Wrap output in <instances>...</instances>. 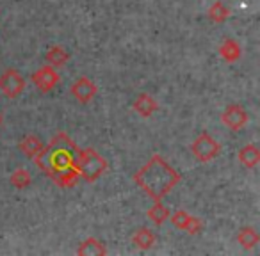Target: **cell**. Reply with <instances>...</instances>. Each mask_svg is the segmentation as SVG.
Wrapping results in <instances>:
<instances>
[{"mask_svg": "<svg viewBox=\"0 0 260 256\" xmlns=\"http://www.w3.org/2000/svg\"><path fill=\"white\" fill-rule=\"evenodd\" d=\"M136 184L155 201H160L175 185L180 181V174L159 155H153L146 166L136 173Z\"/></svg>", "mask_w": 260, "mask_h": 256, "instance_id": "obj_1", "label": "cell"}, {"mask_svg": "<svg viewBox=\"0 0 260 256\" xmlns=\"http://www.w3.org/2000/svg\"><path fill=\"white\" fill-rule=\"evenodd\" d=\"M75 169L79 171V176H84L87 181H94L107 169V162L93 150H80L75 159Z\"/></svg>", "mask_w": 260, "mask_h": 256, "instance_id": "obj_2", "label": "cell"}, {"mask_svg": "<svg viewBox=\"0 0 260 256\" xmlns=\"http://www.w3.org/2000/svg\"><path fill=\"white\" fill-rule=\"evenodd\" d=\"M40 167L50 176L55 173H64V171L75 167V157L72 155L68 148H55L47 157V164H41Z\"/></svg>", "mask_w": 260, "mask_h": 256, "instance_id": "obj_3", "label": "cell"}, {"mask_svg": "<svg viewBox=\"0 0 260 256\" xmlns=\"http://www.w3.org/2000/svg\"><path fill=\"white\" fill-rule=\"evenodd\" d=\"M219 150H221L219 144H217L207 132L200 134L198 137H196V141L192 142V153H194L196 159L202 160V162H209V160L216 159Z\"/></svg>", "mask_w": 260, "mask_h": 256, "instance_id": "obj_4", "label": "cell"}, {"mask_svg": "<svg viewBox=\"0 0 260 256\" xmlns=\"http://www.w3.org/2000/svg\"><path fill=\"white\" fill-rule=\"evenodd\" d=\"M25 89V80L22 79L18 71L15 69H6L0 75V91L9 98H16L23 93Z\"/></svg>", "mask_w": 260, "mask_h": 256, "instance_id": "obj_5", "label": "cell"}, {"mask_svg": "<svg viewBox=\"0 0 260 256\" xmlns=\"http://www.w3.org/2000/svg\"><path fill=\"white\" fill-rule=\"evenodd\" d=\"M32 82L40 87V91L47 93V91H52L55 87V84L59 82V75L52 66H43L40 68L36 73L32 75Z\"/></svg>", "mask_w": 260, "mask_h": 256, "instance_id": "obj_6", "label": "cell"}, {"mask_svg": "<svg viewBox=\"0 0 260 256\" xmlns=\"http://www.w3.org/2000/svg\"><path fill=\"white\" fill-rule=\"evenodd\" d=\"M223 123L228 128L239 132L242 126L248 123V114H246V111L241 105H230V107H226V111L223 112Z\"/></svg>", "mask_w": 260, "mask_h": 256, "instance_id": "obj_7", "label": "cell"}, {"mask_svg": "<svg viewBox=\"0 0 260 256\" xmlns=\"http://www.w3.org/2000/svg\"><path fill=\"white\" fill-rule=\"evenodd\" d=\"M72 94L80 101V103H87V101L93 100V96L96 94V86L94 82H91L89 79L82 77L72 86Z\"/></svg>", "mask_w": 260, "mask_h": 256, "instance_id": "obj_8", "label": "cell"}, {"mask_svg": "<svg viewBox=\"0 0 260 256\" xmlns=\"http://www.w3.org/2000/svg\"><path fill=\"white\" fill-rule=\"evenodd\" d=\"M171 223L177 228H180V230H184V231H189V233H192V235H196L202 230V221L196 219V217H191L189 213L182 212V210H178V212H175L173 215H171Z\"/></svg>", "mask_w": 260, "mask_h": 256, "instance_id": "obj_9", "label": "cell"}, {"mask_svg": "<svg viewBox=\"0 0 260 256\" xmlns=\"http://www.w3.org/2000/svg\"><path fill=\"white\" fill-rule=\"evenodd\" d=\"M134 108L143 116V118H148V116H152L153 112L159 108V105H157V101L153 100L152 96H148V94H141V96L134 101Z\"/></svg>", "mask_w": 260, "mask_h": 256, "instance_id": "obj_10", "label": "cell"}, {"mask_svg": "<svg viewBox=\"0 0 260 256\" xmlns=\"http://www.w3.org/2000/svg\"><path fill=\"white\" fill-rule=\"evenodd\" d=\"M239 160H241L242 166L255 167L260 162V152L253 144H248L239 152Z\"/></svg>", "mask_w": 260, "mask_h": 256, "instance_id": "obj_11", "label": "cell"}, {"mask_svg": "<svg viewBox=\"0 0 260 256\" xmlns=\"http://www.w3.org/2000/svg\"><path fill=\"white\" fill-rule=\"evenodd\" d=\"M237 238H239V244H241L242 247H246V249L255 247V245L258 244V240H260L258 233H256L253 228H242V230L239 231Z\"/></svg>", "mask_w": 260, "mask_h": 256, "instance_id": "obj_12", "label": "cell"}, {"mask_svg": "<svg viewBox=\"0 0 260 256\" xmlns=\"http://www.w3.org/2000/svg\"><path fill=\"white\" fill-rule=\"evenodd\" d=\"M219 54L224 57V61H228V62H234V61H237V59L241 57V48H239V45L235 43V41L226 40L223 45H221V48H219Z\"/></svg>", "mask_w": 260, "mask_h": 256, "instance_id": "obj_13", "label": "cell"}, {"mask_svg": "<svg viewBox=\"0 0 260 256\" xmlns=\"http://www.w3.org/2000/svg\"><path fill=\"white\" fill-rule=\"evenodd\" d=\"M134 242L138 244V247L150 249L153 244H155V235H153L152 231H148V230H145V228H141V230L136 231Z\"/></svg>", "mask_w": 260, "mask_h": 256, "instance_id": "obj_14", "label": "cell"}, {"mask_svg": "<svg viewBox=\"0 0 260 256\" xmlns=\"http://www.w3.org/2000/svg\"><path fill=\"white\" fill-rule=\"evenodd\" d=\"M228 15H230V11H228V8L223 2H214L212 8L209 9V18L214 23H223L228 18Z\"/></svg>", "mask_w": 260, "mask_h": 256, "instance_id": "obj_15", "label": "cell"}, {"mask_svg": "<svg viewBox=\"0 0 260 256\" xmlns=\"http://www.w3.org/2000/svg\"><path fill=\"white\" fill-rule=\"evenodd\" d=\"M20 148H22V152H25L29 157H36L38 153L43 150V144H41L40 139L32 137V135H29L27 139H23L22 144H20Z\"/></svg>", "mask_w": 260, "mask_h": 256, "instance_id": "obj_16", "label": "cell"}, {"mask_svg": "<svg viewBox=\"0 0 260 256\" xmlns=\"http://www.w3.org/2000/svg\"><path fill=\"white\" fill-rule=\"evenodd\" d=\"M47 59L52 66H64L68 62V54L61 47H52L47 54Z\"/></svg>", "mask_w": 260, "mask_h": 256, "instance_id": "obj_17", "label": "cell"}, {"mask_svg": "<svg viewBox=\"0 0 260 256\" xmlns=\"http://www.w3.org/2000/svg\"><path fill=\"white\" fill-rule=\"evenodd\" d=\"M79 254H105V247L94 238L86 240L79 249Z\"/></svg>", "mask_w": 260, "mask_h": 256, "instance_id": "obj_18", "label": "cell"}, {"mask_svg": "<svg viewBox=\"0 0 260 256\" xmlns=\"http://www.w3.org/2000/svg\"><path fill=\"white\" fill-rule=\"evenodd\" d=\"M148 215H150V219H152L155 224H162L164 221L170 217V212H168V208L162 205V203L155 201V205H153V208L148 212Z\"/></svg>", "mask_w": 260, "mask_h": 256, "instance_id": "obj_19", "label": "cell"}, {"mask_svg": "<svg viewBox=\"0 0 260 256\" xmlns=\"http://www.w3.org/2000/svg\"><path fill=\"white\" fill-rule=\"evenodd\" d=\"M11 184L15 185V187H18V189H25L27 185L30 184V176H29V173H27L25 169H18V171H15V173L11 174Z\"/></svg>", "mask_w": 260, "mask_h": 256, "instance_id": "obj_20", "label": "cell"}, {"mask_svg": "<svg viewBox=\"0 0 260 256\" xmlns=\"http://www.w3.org/2000/svg\"><path fill=\"white\" fill-rule=\"evenodd\" d=\"M0 125H2V116H0Z\"/></svg>", "mask_w": 260, "mask_h": 256, "instance_id": "obj_21", "label": "cell"}]
</instances>
